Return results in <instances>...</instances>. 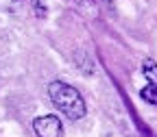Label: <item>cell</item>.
I'll use <instances>...</instances> for the list:
<instances>
[{
	"label": "cell",
	"mask_w": 157,
	"mask_h": 137,
	"mask_svg": "<svg viewBox=\"0 0 157 137\" xmlns=\"http://www.w3.org/2000/svg\"><path fill=\"white\" fill-rule=\"evenodd\" d=\"M48 96H50L52 105L61 111L68 120H81V117L87 113V107H85L83 96L78 94V89H74L68 83L52 81L48 85Z\"/></svg>",
	"instance_id": "obj_1"
},
{
	"label": "cell",
	"mask_w": 157,
	"mask_h": 137,
	"mask_svg": "<svg viewBox=\"0 0 157 137\" xmlns=\"http://www.w3.org/2000/svg\"><path fill=\"white\" fill-rule=\"evenodd\" d=\"M74 2H78V5H83V2H92V0H74Z\"/></svg>",
	"instance_id": "obj_5"
},
{
	"label": "cell",
	"mask_w": 157,
	"mask_h": 137,
	"mask_svg": "<svg viewBox=\"0 0 157 137\" xmlns=\"http://www.w3.org/2000/svg\"><path fill=\"white\" fill-rule=\"evenodd\" d=\"M140 96H142V100L151 102V105H157V85H146L140 89Z\"/></svg>",
	"instance_id": "obj_4"
},
{
	"label": "cell",
	"mask_w": 157,
	"mask_h": 137,
	"mask_svg": "<svg viewBox=\"0 0 157 137\" xmlns=\"http://www.w3.org/2000/svg\"><path fill=\"white\" fill-rule=\"evenodd\" d=\"M142 72L146 76V81L151 85H157V61H153V59H146L144 65H142Z\"/></svg>",
	"instance_id": "obj_3"
},
{
	"label": "cell",
	"mask_w": 157,
	"mask_h": 137,
	"mask_svg": "<svg viewBox=\"0 0 157 137\" xmlns=\"http://www.w3.org/2000/svg\"><path fill=\"white\" fill-rule=\"evenodd\" d=\"M33 131L37 137H61L63 124L57 115H39L33 120Z\"/></svg>",
	"instance_id": "obj_2"
}]
</instances>
